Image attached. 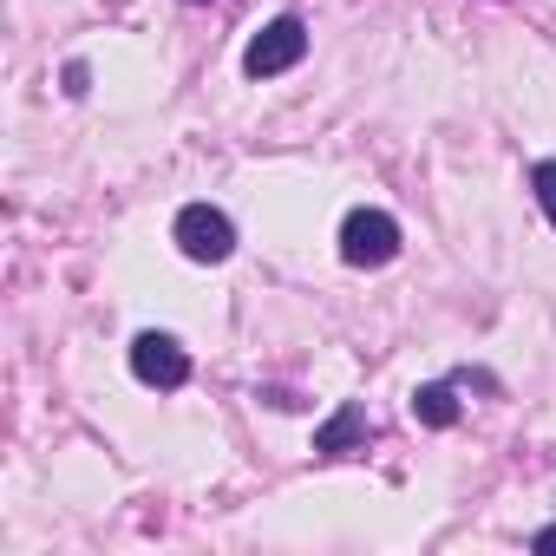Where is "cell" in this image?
I'll return each mask as SVG.
<instances>
[{
	"instance_id": "obj_9",
	"label": "cell",
	"mask_w": 556,
	"mask_h": 556,
	"mask_svg": "<svg viewBox=\"0 0 556 556\" xmlns=\"http://www.w3.org/2000/svg\"><path fill=\"white\" fill-rule=\"evenodd\" d=\"M530 543H536V549H556V523H543V530H536Z\"/></svg>"
},
{
	"instance_id": "obj_1",
	"label": "cell",
	"mask_w": 556,
	"mask_h": 556,
	"mask_svg": "<svg viewBox=\"0 0 556 556\" xmlns=\"http://www.w3.org/2000/svg\"><path fill=\"white\" fill-rule=\"evenodd\" d=\"M393 255H400V223L387 210H348V223H341V262L387 268Z\"/></svg>"
},
{
	"instance_id": "obj_6",
	"label": "cell",
	"mask_w": 556,
	"mask_h": 556,
	"mask_svg": "<svg viewBox=\"0 0 556 556\" xmlns=\"http://www.w3.org/2000/svg\"><path fill=\"white\" fill-rule=\"evenodd\" d=\"M413 419H419V426H432V432L458 426V393H452V380H432V387H419V393H413Z\"/></svg>"
},
{
	"instance_id": "obj_4",
	"label": "cell",
	"mask_w": 556,
	"mask_h": 556,
	"mask_svg": "<svg viewBox=\"0 0 556 556\" xmlns=\"http://www.w3.org/2000/svg\"><path fill=\"white\" fill-rule=\"evenodd\" d=\"M131 374H138L144 387L170 393V387H184V380H190V354L177 348V334H157V328H144V334L131 341Z\"/></svg>"
},
{
	"instance_id": "obj_10",
	"label": "cell",
	"mask_w": 556,
	"mask_h": 556,
	"mask_svg": "<svg viewBox=\"0 0 556 556\" xmlns=\"http://www.w3.org/2000/svg\"><path fill=\"white\" fill-rule=\"evenodd\" d=\"M190 8H197V0H190Z\"/></svg>"
},
{
	"instance_id": "obj_5",
	"label": "cell",
	"mask_w": 556,
	"mask_h": 556,
	"mask_svg": "<svg viewBox=\"0 0 556 556\" xmlns=\"http://www.w3.org/2000/svg\"><path fill=\"white\" fill-rule=\"evenodd\" d=\"M367 432H374L367 406H341V413H334V419H328V426L315 432V452H321V458H341V452H354V445H361Z\"/></svg>"
},
{
	"instance_id": "obj_3",
	"label": "cell",
	"mask_w": 556,
	"mask_h": 556,
	"mask_svg": "<svg viewBox=\"0 0 556 556\" xmlns=\"http://www.w3.org/2000/svg\"><path fill=\"white\" fill-rule=\"evenodd\" d=\"M177 249H184L190 262H229L236 223H229L223 210H210V203H184V210H177Z\"/></svg>"
},
{
	"instance_id": "obj_2",
	"label": "cell",
	"mask_w": 556,
	"mask_h": 556,
	"mask_svg": "<svg viewBox=\"0 0 556 556\" xmlns=\"http://www.w3.org/2000/svg\"><path fill=\"white\" fill-rule=\"evenodd\" d=\"M302 53H308V27H302L295 14H282V21H268V27L242 47V73H249V79H275V73H289Z\"/></svg>"
},
{
	"instance_id": "obj_7",
	"label": "cell",
	"mask_w": 556,
	"mask_h": 556,
	"mask_svg": "<svg viewBox=\"0 0 556 556\" xmlns=\"http://www.w3.org/2000/svg\"><path fill=\"white\" fill-rule=\"evenodd\" d=\"M530 190H536V203H543V216L556 223V164H536V170H530Z\"/></svg>"
},
{
	"instance_id": "obj_8",
	"label": "cell",
	"mask_w": 556,
	"mask_h": 556,
	"mask_svg": "<svg viewBox=\"0 0 556 556\" xmlns=\"http://www.w3.org/2000/svg\"><path fill=\"white\" fill-rule=\"evenodd\" d=\"M92 92V73H86V60H73L66 66V99H86Z\"/></svg>"
}]
</instances>
